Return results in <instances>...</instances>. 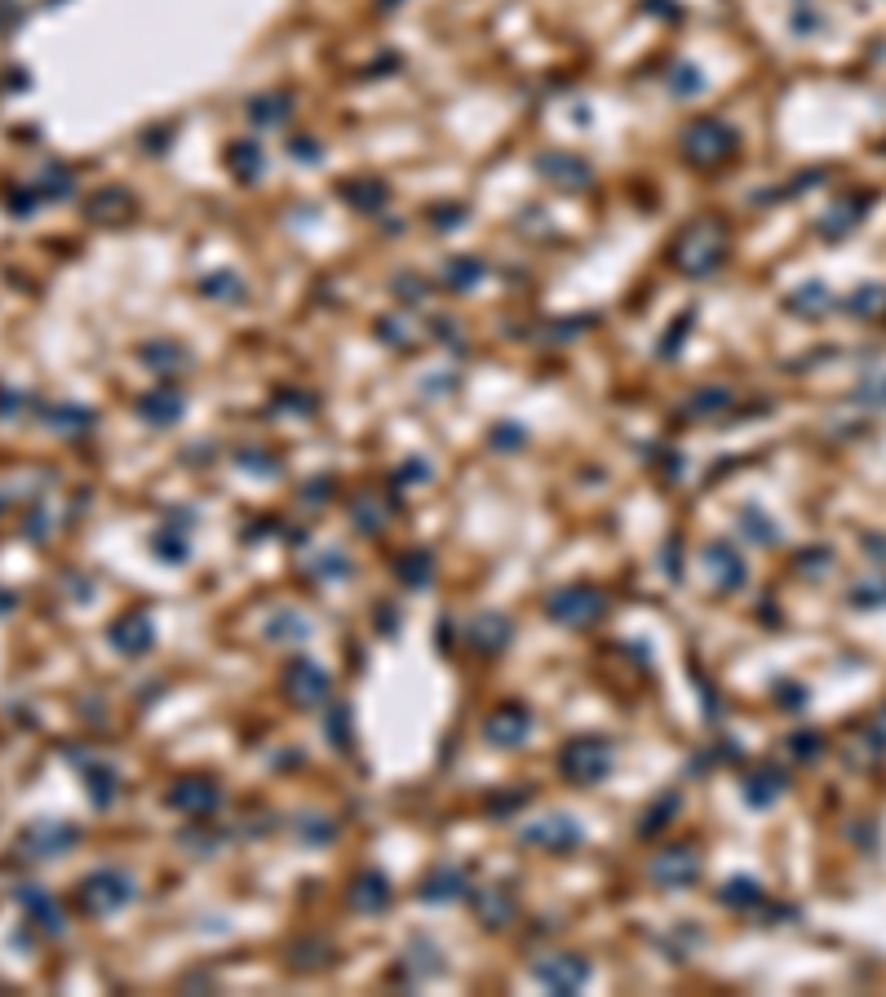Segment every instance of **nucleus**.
I'll return each instance as SVG.
<instances>
[{"instance_id":"f257e3e1","label":"nucleus","mask_w":886,"mask_h":997,"mask_svg":"<svg viewBox=\"0 0 886 997\" xmlns=\"http://www.w3.org/2000/svg\"><path fill=\"white\" fill-rule=\"evenodd\" d=\"M129 900H133V878L120 869H98L80 882V904H85L89 913H98V918L102 913H116L120 904H129Z\"/></svg>"},{"instance_id":"f03ea898","label":"nucleus","mask_w":886,"mask_h":997,"mask_svg":"<svg viewBox=\"0 0 886 997\" xmlns=\"http://www.w3.org/2000/svg\"><path fill=\"white\" fill-rule=\"evenodd\" d=\"M559 767L568 780H576V785H594V780H603L607 767H612V745H603V740H572V745L563 749Z\"/></svg>"},{"instance_id":"7ed1b4c3","label":"nucleus","mask_w":886,"mask_h":997,"mask_svg":"<svg viewBox=\"0 0 886 997\" xmlns=\"http://www.w3.org/2000/svg\"><path fill=\"white\" fill-rule=\"evenodd\" d=\"M76 829L63 825V820H32V825L18 834V851L27 860H49V856H63V851L76 847Z\"/></svg>"},{"instance_id":"20e7f679","label":"nucleus","mask_w":886,"mask_h":997,"mask_svg":"<svg viewBox=\"0 0 886 997\" xmlns=\"http://www.w3.org/2000/svg\"><path fill=\"white\" fill-rule=\"evenodd\" d=\"M603 612V594L599 590H585V585H572V590H559L550 599V616L563 625H585Z\"/></svg>"},{"instance_id":"39448f33","label":"nucleus","mask_w":886,"mask_h":997,"mask_svg":"<svg viewBox=\"0 0 886 997\" xmlns=\"http://www.w3.org/2000/svg\"><path fill=\"white\" fill-rule=\"evenodd\" d=\"M537 980L550 993H576L585 980H590V962L576 958V953H559V958H550V962L537 966Z\"/></svg>"},{"instance_id":"423d86ee","label":"nucleus","mask_w":886,"mask_h":997,"mask_svg":"<svg viewBox=\"0 0 886 997\" xmlns=\"http://www.w3.org/2000/svg\"><path fill=\"white\" fill-rule=\"evenodd\" d=\"M696 873H700V856L692 847H669V851H661L656 856V865H652V878L661 882V887H687V882H696Z\"/></svg>"},{"instance_id":"0eeeda50","label":"nucleus","mask_w":886,"mask_h":997,"mask_svg":"<svg viewBox=\"0 0 886 997\" xmlns=\"http://www.w3.org/2000/svg\"><path fill=\"white\" fill-rule=\"evenodd\" d=\"M169 803L178 811H187V816H209L218 807V785L213 780H178L169 789Z\"/></svg>"},{"instance_id":"6e6552de","label":"nucleus","mask_w":886,"mask_h":997,"mask_svg":"<svg viewBox=\"0 0 886 997\" xmlns=\"http://www.w3.org/2000/svg\"><path fill=\"white\" fill-rule=\"evenodd\" d=\"M14 900L27 909V918L36 922L40 931H49V935H58L63 931V909H58V900L49 896V891H40V887H18L14 891Z\"/></svg>"},{"instance_id":"1a4fd4ad","label":"nucleus","mask_w":886,"mask_h":997,"mask_svg":"<svg viewBox=\"0 0 886 997\" xmlns=\"http://www.w3.org/2000/svg\"><path fill=\"white\" fill-rule=\"evenodd\" d=\"M523 838L537 842V847H550V851H572L576 842H581V829H576V820H568V816H550V820H541L537 829H528Z\"/></svg>"},{"instance_id":"9d476101","label":"nucleus","mask_w":886,"mask_h":997,"mask_svg":"<svg viewBox=\"0 0 886 997\" xmlns=\"http://www.w3.org/2000/svg\"><path fill=\"white\" fill-rule=\"evenodd\" d=\"M528 727H532V718L523 714L519 705H506V709H497V714L488 718V727H483V732H488L492 745H519V740L528 736Z\"/></svg>"},{"instance_id":"9b49d317","label":"nucleus","mask_w":886,"mask_h":997,"mask_svg":"<svg viewBox=\"0 0 886 997\" xmlns=\"http://www.w3.org/2000/svg\"><path fill=\"white\" fill-rule=\"evenodd\" d=\"M111 634H116V647L125 656H142L151 647V639H156V630H151V621L142 612H129L125 621H116V630Z\"/></svg>"},{"instance_id":"f8f14e48","label":"nucleus","mask_w":886,"mask_h":997,"mask_svg":"<svg viewBox=\"0 0 886 997\" xmlns=\"http://www.w3.org/2000/svg\"><path fill=\"white\" fill-rule=\"evenodd\" d=\"M350 904L359 913H373V909H386L390 904V891H386V878L381 873H364V878L350 887Z\"/></svg>"},{"instance_id":"ddd939ff","label":"nucleus","mask_w":886,"mask_h":997,"mask_svg":"<svg viewBox=\"0 0 886 997\" xmlns=\"http://www.w3.org/2000/svg\"><path fill=\"white\" fill-rule=\"evenodd\" d=\"M288 687H293V696H297V701H306V705H311V701H319V696L328 692V678L319 674L315 665H302V661H297L293 670H288Z\"/></svg>"},{"instance_id":"4468645a","label":"nucleus","mask_w":886,"mask_h":997,"mask_svg":"<svg viewBox=\"0 0 886 997\" xmlns=\"http://www.w3.org/2000/svg\"><path fill=\"white\" fill-rule=\"evenodd\" d=\"M479 909H483V918H488V927H506L514 904L506 896V887H488V891H479Z\"/></svg>"},{"instance_id":"2eb2a0df","label":"nucleus","mask_w":886,"mask_h":997,"mask_svg":"<svg viewBox=\"0 0 886 997\" xmlns=\"http://www.w3.org/2000/svg\"><path fill=\"white\" fill-rule=\"evenodd\" d=\"M461 887H466V882H461L457 869H439V873H430V878H426L421 896H426V900H457Z\"/></svg>"},{"instance_id":"dca6fc26","label":"nucleus","mask_w":886,"mask_h":997,"mask_svg":"<svg viewBox=\"0 0 886 997\" xmlns=\"http://www.w3.org/2000/svg\"><path fill=\"white\" fill-rule=\"evenodd\" d=\"M745 794H749V803H754V807L776 803V798L785 794V776H780V772H762V776L749 780V789H745Z\"/></svg>"},{"instance_id":"f3484780","label":"nucleus","mask_w":886,"mask_h":997,"mask_svg":"<svg viewBox=\"0 0 886 997\" xmlns=\"http://www.w3.org/2000/svg\"><path fill=\"white\" fill-rule=\"evenodd\" d=\"M709 563H714L718 581H723L727 590H740V581H745V568H740V559H736V554H731L727 546H714V550H709Z\"/></svg>"},{"instance_id":"a211bd4d","label":"nucleus","mask_w":886,"mask_h":997,"mask_svg":"<svg viewBox=\"0 0 886 997\" xmlns=\"http://www.w3.org/2000/svg\"><path fill=\"white\" fill-rule=\"evenodd\" d=\"M718 900H723V904H736V909H745V904H758V900H762V887H754L749 878H736Z\"/></svg>"},{"instance_id":"6ab92c4d","label":"nucleus","mask_w":886,"mask_h":997,"mask_svg":"<svg viewBox=\"0 0 886 997\" xmlns=\"http://www.w3.org/2000/svg\"><path fill=\"white\" fill-rule=\"evenodd\" d=\"M506 639H510L506 621H497V616H483V639H475V643H483V652H501Z\"/></svg>"},{"instance_id":"aec40b11","label":"nucleus","mask_w":886,"mask_h":997,"mask_svg":"<svg viewBox=\"0 0 886 997\" xmlns=\"http://www.w3.org/2000/svg\"><path fill=\"white\" fill-rule=\"evenodd\" d=\"M89 794H94L98 807H107L111 794H116V772H111V767H102V772L89 776Z\"/></svg>"},{"instance_id":"412c9836","label":"nucleus","mask_w":886,"mask_h":997,"mask_svg":"<svg viewBox=\"0 0 886 997\" xmlns=\"http://www.w3.org/2000/svg\"><path fill=\"white\" fill-rule=\"evenodd\" d=\"M851 603L855 608H882L886 603V581H864L860 590L851 594Z\"/></svg>"},{"instance_id":"4be33fe9","label":"nucleus","mask_w":886,"mask_h":997,"mask_svg":"<svg viewBox=\"0 0 886 997\" xmlns=\"http://www.w3.org/2000/svg\"><path fill=\"white\" fill-rule=\"evenodd\" d=\"M789 749H793V758H802V763H811V758H820V736L816 732H802V736H793L789 740Z\"/></svg>"},{"instance_id":"5701e85b","label":"nucleus","mask_w":886,"mask_h":997,"mask_svg":"<svg viewBox=\"0 0 886 997\" xmlns=\"http://www.w3.org/2000/svg\"><path fill=\"white\" fill-rule=\"evenodd\" d=\"M798 563H807V568H802V572H807V577H820V572H824V568H829V563H833V554H829V550H811V554H802Z\"/></svg>"},{"instance_id":"b1692460","label":"nucleus","mask_w":886,"mask_h":997,"mask_svg":"<svg viewBox=\"0 0 886 997\" xmlns=\"http://www.w3.org/2000/svg\"><path fill=\"white\" fill-rule=\"evenodd\" d=\"M873 736H878L882 745H886V705L878 709V718H873Z\"/></svg>"},{"instance_id":"393cba45","label":"nucleus","mask_w":886,"mask_h":997,"mask_svg":"<svg viewBox=\"0 0 886 997\" xmlns=\"http://www.w3.org/2000/svg\"><path fill=\"white\" fill-rule=\"evenodd\" d=\"M9 608H14V594H5V590H0V616H5Z\"/></svg>"},{"instance_id":"a878e982","label":"nucleus","mask_w":886,"mask_h":997,"mask_svg":"<svg viewBox=\"0 0 886 997\" xmlns=\"http://www.w3.org/2000/svg\"><path fill=\"white\" fill-rule=\"evenodd\" d=\"M0 510H5V501H0Z\"/></svg>"}]
</instances>
